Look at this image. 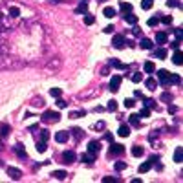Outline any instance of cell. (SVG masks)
<instances>
[{"label": "cell", "mask_w": 183, "mask_h": 183, "mask_svg": "<svg viewBox=\"0 0 183 183\" xmlns=\"http://www.w3.org/2000/svg\"><path fill=\"white\" fill-rule=\"evenodd\" d=\"M102 181H104V183H112V181H117V180H115V178H112V176H104V178H102Z\"/></svg>", "instance_id": "681fc988"}, {"label": "cell", "mask_w": 183, "mask_h": 183, "mask_svg": "<svg viewBox=\"0 0 183 183\" xmlns=\"http://www.w3.org/2000/svg\"><path fill=\"white\" fill-rule=\"evenodd\" d=\"M31 104H35V106H42V104H44V99H42V97H35Z\"/></svg>", "instance_id": "7dc6e473"}, {"label": "cell", "mask_w": 183, "mask_h": 183, "mask_svg": "<svg viewBox=\"0 0 183 183\" xmlns=\"http://www.w3.org/2000/svg\"><path fill=\"white\" fill-rule=\"evenodd\" d=\"M145 84H146V88H148V90H156V88H158V81H156V79H152V77H148V79L145 81Z\"/></svg>", "instance_id": "44dd1931"}, {"label": "cell", "mask_w": 183, "mask_h": 183, "mask_svg": "<svg viewBox=\"0 0 183 183\" xmlns=\"http://www.w3.org/2000/svg\"><path fill=\"white\" fill-rule=\"evenodd\" d=\"M132 33H134V35H141V29H139L137 26H134V29H132Z\"/></svg>", "instance_id": "f5cc1de1"}, {"label": "cell", "mask_w": 183, "mask_h": 183, "mask_svg": "<svg viewBox=\"0 0 183 183\" xmlns=\"http://www.w3.org/2000/svg\"><path fill=\"white\" fill-rule=\"evenodd\" d=\"M102 15H104L106 19H114V17H115V9H114V7H104V9H102Z\"/></svg>", "instance_id": "ffe728a7"}, {"label": "cell", "mask_w": 183, "mask_h": 183, "mask_svg": "<svg viewBox=\"0 0 183 183\" xmlns=\"http://www.w3.org/2000/svg\"><path fill=\"white\" fill-rule=\"evenodd\" d=\"M75 158H77V156H75V152H73V150H64V152H62V161L68 163V165L75 161Z\"/></svg>", "instance_id": "5b68a950"}, {"label": "cell", "mask_w": 183, "mask_h": 183, "mask_svg": "<svg viewBox=\"0 0 183 183\" xmlns=\"http://www.w3.org/2000/svg\"><path fill=\"white\" fill-rule=\"evenodd\" d=\"M104 31H106V33H112V31H114V26H106Z\"/></svg>", "instance_id": "9f6ffc18"}, {"label": "cell", "mask_w": 183, "mask_h": 183, "mask_svg": "<svg viewBox=\"0 0 183 183\" xmlns=\"http://www.w3.org/2000/svg\"><path fill=\"white\" fill-rule=\"evenodd\" d=\"M167 41H168V35L165 33V31H159V33H156V42L161 46V44H167Z\"/></svg>", "instance_id": "7c38bea8"}, {"label": "cell", "mask_w": 183, "mask_h": 183, "mask_svg": "<svg viewBox=\"0 0 183 183\" xmlns=\"http://www.w3.org/2000/svg\"><path fill=\"white\" fill-rule=\"evenodd\" d=\"M139 46H141L143 50H152V46H154V42L150 41V39H145V37H143L141 41H139Z\"/></svg>", "instance_id": "9a60e30c"}, {"label": "cell", "mask_w": 183, "mask_h": 183, "mask_svg": "<svg viewBox=\"0 0 183 183\" xmlns=\"http://www.w3.org/2000/svg\"><path fill=\"white\" fill-rule=\"evenodd\" d=\"M152 6H154V2H152V0H143V2H141V7H143V9H150Z\"/></svg>", "instance_id": "d590c367"}, {"label": "cell", "mask_w": 183, "mask_h": 183, "mask_svg": "<svg viewBox=\"0 0 183 183\" xmlns=\"http://www.w3.org/2000/svg\"><path fill=\"white\" fill-rule=\"evenodd\" d=\"M141 81H143V73L136 72V73L132 75V82H141Z\"/></svg>", "instance_id": "e575fe53"}, {"label": "cell", "mask_w": 183, "mask_h": 183, "mask_svg": "<svg viewBox=\"0 0 183 183\" xmlns=\"http://www.w3.org/2000/svg\"><path fill=\"white\" fill-rule=\"evenodd\" d=\"M104 137H106V139H108V141H112V143H114V137H112V134H106V136H104Z\"/></svg>", "instance_id": "680465c9"}, {"label": "cell", "mask_w": 183, "mask_h": 183, "mask_svg": "<svg viewBox=\"0 0 183 183\" xmlns=\"http://www.w3.org/2000/svg\"><path fill=\"white\" fill-rule=\"evenodd\" d=\"M7 176L11 180H20L22 178V170L17 168V167H7Z\"/></svg>", "instance_id": "277c9868"}, {"label": "cell", "mask_w": 183, "mask_h": 183, "mask_svg": "<svg viewBox=\"0 0 183 183\" xmlns=\"http://www.w3.org/2000/svg\"><path fill=\"white\" fill-rule=\"evenodd\" d=\"M92 128H94V130H102V128H104V123H102V121L95 123V124H94V126H92Z\"/></svg>", "instance_id": "c3c4849f"}, {"label": "cell", "mask_w": 183, "mask_h": 183, "mask_svg": "<svg viewBox=\"0 0 183 183\" xmlns=\"http://www.w3.org/2000/svg\"><path fill=\"white\" fill-rule=\"evenodd\" d=\"M150 115V108H146V106H143L141 112H139V117H148Z\"/></svg>", "instance_id": "8d00e7d4"}, {"label": "cell", "mask_w": 183, "mask_h": 183, "mask_svg": "<svg viewBox=\"0 0 183 183\" xmlns=\"http://www.w3.org/2000/svg\"><path fill=\"white\" fill-rule=\"evenodd\" d=\"M132 156H134V158H141V156H143V146L136 145V146L132 148Z\"/></svg>", "instance_id": "cb8c5ba5"}, {"label": "cell", "mask_w": 183, "mask_h": 183, "mask_svg": "<svg viewBox=\"0 0 183 183\" xmlns=\"http://www.w3.org/2000/svg\"><path fill=\"white\" fill-rule=\"evenodd\" d=\"M99 150H101V143H99V141H90V143H88V152L97 154Z\"/></svg>", "instance_id": "8fae6325"}, {"label": "cell", "mask_w": 183, "mask_h": 183, "mask_svg": "<svg viewBox=\"0 0 183 183\" xmlns=\"http://www.w3.org/2000/svg\"><path fill=\"white\" fill-rule=\"evenodd\" d=\"M143 101H145V106H146V108H154V106H156V101H152V99H145V97H143Z\"/></svg>", "instance_id": "ab89813d"}, {"label": "cell", "mask_w": 183, "mask_h": 183, "mask_svg": "<svg viewBox=\"0 0 183 183\" xmlns=\"http://www.w3.org/2000/svg\"><path fill=\"white\" fill-rule=\"evenodd\" d=\"M123 152H124V146H123V145L112 143V148H110V154H112V156H114V154H115V156H121Z\"/></svg>", "instance_id": "30bf717a"}, {"label": "cell", "mask_w": 183, "mask_h": 183, "mask_svg": "<svg viewBox=\"0 0 183 183\" xmlns=\"http://www.w3.org/2000/svg\"><path fill=\"white\" fill-rule=\"evenodd\" d=\"M174 161H176V163H181L183 161V148H181V146H178V148L174 150Z\"/></svg>", "instance_id": "ac0fdd59"}, {"label": "cell", "mask_w": 183, "mask_h": 183, "mask_svg": "<svg viewBox=\"0 0 183 183\" xmlns=\"http://www.w3.org/2000/svg\"><path fill=\"white\" fill-rule=\"evenodd\" d=\"M37 150H39V152H44V150H46V143L44 141H37Z\"/></svg>", "instance_id": "bcb514c9"}, {"label": "cell", "mask_w": 183, "mask_h": 183, "mask_svg": "<svg viewBox=\"0 0 183 183\" xmlns=\"http://www.w3.org/2000/svg\"><path fill=\"white\" fill-rule=\"evenodd\" d=\"M121 11L126 15V13H132V4H126V2H121Z\"/></svg>", "instance_id": "83f0119b"}, {"label": "cell", "mask_w": 183, "mask_h": 183, "mask_svg": "<svg viewBox=\"0 0 183 183\" xmlns=\"http://www.w3.org/2000/svg\"><path fill=\"white\" fill-rule=\"evenodd\" d=\"M13 150H15V154H17L20 159H26V158H28V154H26V148H24V145H20V143H17V145L13 146Z\"/></svg>", "instance_id": "8992f818"}, {"label": "cell", "mask_w": 183, "mask_h": 183, "mask_svg": "<svg viewBox=\"0 0 183 183\" xmlns=\"http://www.w3.org/2000/svg\"><path fill=\"white\" fill-rule=\"evenodd\" d=\"M168 114H170V115H172V114H176V106H174V104H170V106H168Z\"/></svg>", "instance_id": "db71d44e"}, {"label": "cell", "mask_w": 183, "mask_h": 183, "mask_svg": "<svg viewBox=\"0 0 183 183\" xmlns=\"http://www.w3.org/2000/svg\"><path fill=\"white\" fill-rule=\"evenodd\" d=\"M95 158H97V154H92V152H88V154H82V156H81L82 163H94V161H95Z\"/></svg>", "instance_id": "5bb4252c"}, {"label": "cell", "mask_w": 183, "mask_h": 183, "mask_svg": "<svg viewBox=\"0 0 183 183\" xmlns=\"http://www.w3.org/2000/svg\"><path fill=\"white\" fill-rule=\"evenodd\" d=\"M48 2H50V4H59L61 0H48Z\"/></svg>", "instance_id": "91938a15"}, {"label": "cell", "mask_w": 183, "mask_h": 183, "mask_svg": "<svg viewBox=\"0 0 183 183\" xmlns=\"http://www.w3.org/2000/svg\"><path fill=\"white\" fill-rule=\"evenodd\" d=\"M161 101L165 102H172V94H168V92H165V94H161V97H159Z\"/></svg>", "instance_id": "1f68e13d"}, {"label": "cell", "mask_w": 183, "mask_h": 183, "mask_svg": "<svg viewBox=\"0 0 183 183\" xmlns=\"http://www.w3.org/2000/svg\"><path fill=\"white\" fill-rule=\"evenodd\" d=\"M124 168H126V163H124V161H117V163H115V170H119V172H121V170H124Z\"/></svg>", "instance_id": "b9f144b4"}, {"label": "cell", "mask_w": 183, "mask_h": 183, "mask_svg": "<svg viewBox=\"0 0 183 183\" xmlns=\"http://www.w3.org/2000/svg\"><path fill=\"white\" fill-rule=\"evenodd\" d=\"M180 44H181V41H178V39H176V42L172 44V48H174V50H180Z\"/></svg>", "instance_id": "11a10c76"}, {"label": "cell", "mask_w": 183, "mask_h": 183, "mask_svg": "<svg viewBox=\"0 0 183 183\" xmlns=\"http://www.w3.org/2000/svg\"><path fill=\"white\" fill-rule=\"evenodd\" d=\"M119 86H121V75H114L112 81H110V90H112V92H117Z\"/></svg>", "instance_id": "ba28073f"}, {"label": "cell", "mask_w": 183, "mask_h": 183, "mask_svg": "<svg viewBox=\"0 0 183 183\" xmlns=\"http://www.w3.org/2000/svg\"><path fill=\"white\" fill-rule=\"evenodd\" d=\"M68 139H70V132H66V130H61V132L55 134V141L57 143H66Z\"/></svg>", "instance_id": "52a82bcc"}, {"label": "cell", "mask_w": 183, "mask_h": 183, "mask_svg": "<svg viewBox=\"0 0 183 183\" xmlns=\"http://www.w3.org/2000/svg\"><path fill=\"white\" fill-rule=\"evenodd\" d=\"M154 55H156V59H165V57H167V50H163V48H158V50L154 51Z\"/></svg>", "instance_id": "4316f807"}, {"label": "cell", "mask_w": 183, "mask_h": 183, "mask_svg": "<svg viewBox=\"0 0 183 183\" xmlns=\"http://www.w3.org/2000/svg\"><path fill=\"white\" fill-rule=\"evenodd\" d=\"M50 94H51V95H53V97H61V88H51V90H50Z\"/></svg>", "instance_id": "60d3db41"}, {"label": "cell", "mask_w": 183, "mask_h": 183, "mask_svg": "<svg viewBox=\"0 0 183 183\" xmlns=\"http://www.w3.org/2000/svg\"><path fill=\"white\" fill-rule=\"evenodd\" d=\"M110 66H114V68H117V70H128V66L123 64V62H119L117 59H112V61H110Z\"/></svg>", "instance_id": "d6986e66"}, {"label": "cell", "mask_w": 183, "mask_h": 183, "mask_svg": "<svg viewBox=\"0 0 183 183\" xmlns=\"http://www.w3.org/2000/svg\"><path fill=\"white\" fill-rule=\"evenodd\" d=\"M172 61H174V64H178V66L183 62V55H181V51H180V50H176V53H174Z\"/></svg>", "instance_id": "603a6c76"}, {"label": "cell", "mask_w": 183, "mask_h": 183, "mask_svg": "<svg viewBox=\"0 0 183 183\" xmlns=\"http://www.w3.org/2000/svg\"><path fill=\"white\" fill-rule=\"evenodd\" d=\"M108 110H110V112H115V110H117V102L110 101V102H108Z\"/></svg>", "instance_id": "ee69618b"}, {"label": "cell", "mask_w": 183, "mask_h": 183, "mask_svg": "<svg viewBox=\"0 0 183 183\" xmlns=\"http://www.w3.org/2000/svg\"><path fill=\"white\" fill-rule=\"evenodd\" d=\"M94 22H95V17H94V15H84V24H86V26H92Z\"/></svg>", "instance_id": "4dcf8cb0"}, {"label": "cell", "mask_w": 183, "mask_h": 183, "mask_svg": "<svg viewBox=\"0 0 183 183\" xmlns=\"http://www.w3.org/2000/svg\"><path fill=\"white\" fill-rule=\"evenodd\" d=\"M44 123H57L61 119V114L59 112H53V110H48V112H44L41 117Z\"/></svg>", "instance_id": "6da1fadb"}, {"label": "cell", "mask_w": 183, "mask_h": 183, "mask_svg": "<svg viewBox=\"0 0 183 183\" xmlns=\"http://www.w3.org/2000/svg\"><path fill=\"white\" fill-rule=\"evenodd\" d=\"M174 33H176V37H178V41H181V29H176Z\"/></svg>", "instance_id": "6f0895ef"}, {"label": "cell", "mask_w": 183, "mask_h": 183, "mask_svg": "<svg viewBox=\"0 0 183 183\" xmlns=\"http://www.w3.org/2000/svg\"><path fill=\"white\" fill-rule=\"evenodd\" d=\"M51 176H53L55 180H61V181H62V180H66V176H68V174H66L64 170H55V172H53Z\"/></svg>", "instance_id": "d4e9b609"}, {"label": "cell", "mask_w": 183, "mask_h": 183, "mask_svg": "<svg viewBox=\"0 0 183 183\" xmlns=\"http://www.w3.org/2000/svg\"><path fill=\"white\" fill-rule=\"evenodd\" d=\"M145 73H156V64L152 61L145 62Z\"/></svg>", "instance_id": "e0dca14e"}, {"label": "cell", "mask_w": 183, "mask_h": 183, "mask_svg": "<svg viewBox=\"0 0 183 183\" xmlns=\"http://www.w3.org/2000/svg\"><path fill=\"white\" fill-rule=\"evenodd\" d=\"M150 167H152V163H150V161L143 163L141 167H139V172H148V170H150Z\"/></svg>", "instance_id": "836d02e7"}, {"label": "cell", "mask_w": 183, "mask_h": 183, "mask_svg": "<svg viewBox=\"0 0 183 183\" xmlns=\"http://www.w3.org/2000/svg\"><path fill=\"white\" fill-rule=\"evenodd\" d=\"M37 137H39V141H44V143H46V141H48V137H50V134H48V130H41Z\"/></svg>", "instance_id": "f1b7e54d"}, {"label": "cell", "mask_w": 183, "mask_h": 183, "mask_svg": "<svg viewBox=\"0 0 183 183\" xmlns=\"http://www.w3.org/2000/svg\"><path fill=\"white\" fill-rule=\"evenodd\" d=\"M124 106H126V108H134V106H136V99H128V97H126V99H124Z\"/></svg>", "instance_id": "74e56055"}, {"label": "cell", "mask_w": 183, "mask_h": 183, "mask_svg": "<svg viewBox=\"0 0 183 183\" xmlns=\"http://www.w3.org/2000/svg\"><path fill=\"white\" fill-rule=\"evenodd\" d=\"M72 134H73V137H75L77 141L82 137V130H81V128H73V130H72Z\"/></svg>", "instance_id": "d6a6232c"}, {"label": "cell", "mask_w": 183, "mask_h": 183, "mask_svg": "<svg viewBox=\"0 0 183 183\" xmlns=\"http://www.w3.org/2000/svg\"><path fill=\"white\" fill-rule=\"evenodd\" d=\"M167 6L168 7H178L180 6V0H167Z\"/></svg>", "instance_id": "7bdbcfd3"}, {"label": "cell", "mask_w": 183, "mask_h": 183, "mask_svg": "<svg viewBox=\"0 0 183 183\" xmlns=\"http://www.w3.org/2000/svg\"><path fill=\"white\" fill-rule=\"evenodd\" d=\"M11 132V126L7 123H0V139H6Z\"/></svg>", "instance_id": "9c48e42d"}, {"label": "cell", "mask_w": 183, "mask_h": 183, "mask_svg": "<svg viewBox=\"0 0 183 183\" xmlns=\"http://www.w3.org/2000/svg\"><path fill=\"white\" fill-rule=\"evenodd\" d=\"M0 150H4V145H2V143H0Z\"/></svg>", "instance_id": "94428289"}, {"label": "cell", "mask_w": 183, "mask_h": 183, "mask_svg": "<svg viewBox=\"0 0 183 183\" xmlns=\"http://www.w3.org/2000/svg\"><path fill=\"white\" fill-rule=\"evenodd\" d=\"M124 20L128 22V24H132V26H136V24H137V17L132 15V13H126V15H124Z\"/></svg>", "instance_id": "7402d4cb"}, {"label": "cell", "mask_w": 183, "mask_h": 183, "mask_svg": "<svg viewBox=\"0 0 183 183\" xmlns=\"http://www.w3.org/2000/svg\"><path fill=\"white\" fill-rule=\"evenodd\" d=\"M86 115V110H79V112H72L70 114V117H73V119H77V117H84Z\"/></svg>", "instance_id": "f546056e"}, {"label": "cell", "mask_w": 183, "mask_h": 183, "mask_svg": "<svg viewBox=\"0 0 183 183\" xmlns=\"http://www.w3.org/2000/svg\"><path fill=\"white\" fill-rule=\"evenodd\" d=\"M158 22H159L158 17H150V19H148V26H150V28H154V26H158Z\"/></svg>", "instance_id": "f35d334b"}, {"label": "cell", "mask_w": 183, "mask_h": 183, "mask_svg": "<svg viewBox=\"0 0 183 183\" xmlns=\"http://www.w3.org/2000/svg\"><path fill=\"white\" fill-rule=\"evenodd\" d=\"M170 82H174V84H180V75H170Z\"/></svg>", "instance_id": "f907efd6"}, {"label": "cell", "mask_w": 183, "mask_h": 183, "mask_svg": "<svg viewBox=\"0 0 183 183\" xmlns=\"http://www.w3.org/2000/svg\"><path fill=\"white\" fill-rule=\"evenodd\" d=\"M128 121H130L132 126H139V115H137V114H132V115L128 117Z\"/></svg>", "instance_id": "484cf974"}, {"label": "cell", "mask_w": 183, "mask_h": 183, "mask_svg": "<svg viewBox=\"0 0 183 183\" xmlns=\"http://www.w3.org/2000/svg\"><path fill=\"white\" fill-rule=\"evenodd\" d=\"M7 15H9L11 19H19V17H20V9H19L17 6H11V7L7 9Z\"/></svg>", "instance_id": "4fadbf2b"}, {"label": "cell", "mask_w": 183, "mask_h": 183, "mask_svg": "<svg viewBox=\"0 0 183 183\" xmlns=\"http://www.w3.org/2000/svg\"><path fill=\"white\" fill-rule=\"evenodd\" d=\"M161 22H163V24H170V22H172V17H163Z\"/></svg>", "instance_id": "816d5d0a"}, {"label": "cell", "mask_w": 183, "mask_h": 183, "mask_svg": "<svg viewBox=\"0 0 183 183\" xmlns=\"http://www.w3.org/2000/svg\"><path fill=\"white\" fill-rule=\"evenodd\" d=\"M158 79H159L163 86H168L170 84V73L167 70H158Z\"/></svg>", "instance_id": "7a4b0ae2"}, {"label": "cell", "mask_w": 183, "mask_h": 183, "mask_svg": "<svg viewBox=\"0 0 183 183\" xmlns=\"http://www.w3.org/2000/svg\"><path fill=\"white\" fill-rule=\"evenodd\" d=\"M99 2H106V0H99Z\"/></svg>", "instance_id": "6125c7cd"}, {"label": "cell", "mask_w": 183, "mask_h": 183, "mask_svg": "<svg viewBox=\"0 0 183 183\" xmlns=\"http://www.w3.org/2000/svg\"><path fill=\"white\" fill-rule=\"evenodd\" d=\"M117 134H119L121 137L130 136V126H128V124H121V126H119V130H117Z\"/></svg>", "instance_id": "2e32d148"}, {"label": "cell", "mask_w": 183, "mask_h": 183, "mask_svg": "<svg viewBox=\"0 0 183 183\" xmlns=\"http://www.w3.org/2000/svg\"><path fill=\"white\" fill-rule=\"evenodd\" d=\"M57 106H59V108H66L68 102L64 101V99H61V97H57Z\"/></svg>", "instance_id": "f6af8a7d"}, {"label": "cell", "mask_w": 183, "mask_h": 183, "mask_svg": "<svg viewBox=\"0 0 183 183\" xmlns=\"http://www.w3.org/2000/svg\"><path fill=\"white\" fill-rule=\"evenodd\" d=\"M124 44H126V39H124L123 35H114V39H112V46H114V48L123 50V48H124Z\"/></svg>", "instance_id": "3957f363"}]
</instances>
